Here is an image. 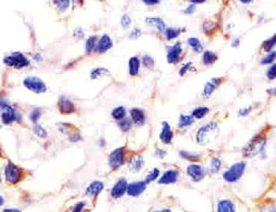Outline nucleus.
<instances>
[{
  "instance_id": "f257e3e1",
  "label": "nucleus",
  "mask_w": 276,
  "mask_h": 212,
  "mask_svg": "<svg viewBox=\"0 0 276 212\" xmlns=\"http://www.w3.org/2000/svg\"><path fill=\"white\" fill-rule=\"evenodd\" d=\"M218 133H219V129L218 125L215 123H208L204 127H201L197 133L196 139L198 144L205 146L213 140L217 136H218Z\"/></svg>"
},
{
  "instance_id": "f03ea898",
  "label": "nucleus",
  "mask_w": 276,
  "mask_h": 212,
  "mask_svg": "<svg viewBox=\"0 0 276 212\" xmlns=\"http://www.w3.org/2000/svg\"><path fill=\"white\" fill-rule=\"evenodd\" d=\"M266 141L262 138H254L244 149V157L252 158L262 152L265 147Z\"/></svg>"
},
{
  "instance_id": "7ed1b4c3",
  "label": "nucleus",
  "mask_w": 276,
  "mask_h": 212,
  "mask_svg": "<svg viewBox=\"0 0 276 212\" xmlns=\"http://www.w3.org/2000/svg\"><path fill=\"white\" fill-rule=\"evenodd\" d=\"M244 169H245V163L238 162L237 164H233L228 171H226L223 177L226 181H237L243 175Z\"/></svg>"
},
{
  "instance_id": "20e7f679",
  "label": "nucleus",
  "mask_w": 276,
  "mask_h": 212,
  "mask_svg": "<svg viewBox=\"0 0 276 212\" xmlns=\"http://www.w3.org/2000/svg\"><path fill=\"white\" fill-rule=\"evenodd\" d=\"M7 65L14 67L16 68H22L28 66L30 65L29 60L25 57L24 55L21 53H14L13 54L5 57L3 60Z\"/></svg>"
},
{
  "instance_id": "39448f33",
  "label": "nucleus",
  "mask_w": 276,
  "mask_h": 212,
  "mask_svg": "<svg viewBox=\"0 0 276 212\" xmlns=\"http://www.w3.org/2000/svg\"><path fill=\"white\" fill-rule=\"evenodd\" d=\"M22 171L18 167L16 166V164H13L10 161L5 168V177L6 180L11 184H16L22 178Z\"/></svg>"
},
{
  "instance_id": "423d86ee",
  "label": "nucleus",
  "mask_w": 276,
  "mask_h": 212,
  "mask_svg": "<svg viewBox=\"0 0 276 212\" xmlns=\"http://www.w3.org/2000/svg\"><path fill=\"white\" fill-rule=\"evenodd\" d=\"M1 109H2V120L4 124H11L14 121L19 122L21 116L17 114L16 109L8 105L7 103H1Z\"/></svg>"
},
{
  "instance_id": "0eeeda50",
  "label": "nucleus",
  "mask_w": 276,
  "mask_h": 212,
  "mask_svg": "<svg viewBox=\"0 0 276 212\" xmlns=\"http://www.w3.org/2000/svg\"><path fill=\"white\" fill-rule=\"evenodd\" d=\"M23 83L27 89L35 93H44L47 90L43 81L37 77H27Z\"/></svg>"
},
{
  "instance_id": "6e6552de",
  "label": "nucleus",
  "mask_w": 276,
  "mask_h": 212,
  "mask_svg": "<svg viewBox=\"0 0 276 212\" xmlns=\"http://www.w3.org/2000/svg\"><path fill=\"white\" fill-rule=\"evenodd\" d=\"M124 163V150L122 147L117 148L111 153L109 157L110 166L113 168H119Z\"/></svg>"
},
{
  "instance_id": "1a4fd4ad",
  "label": "nucleus",
  "mask_w": 276,
  "mask_h": 212,
  "mask_svg": "<svg viewBox=\"0 0 276 212\" xmlns=\"http://www.w3.org/2000/svg\"><path fill=\"white\" fill-rule=\"evenodd\" d=\"M183 53V48L179 42H177L173 46H170L167 49V62L170 64L177 63Z\"/></svg>"
},
{
  "instance_id": "9d476101",
  "label": "nucleus",
  "mask_w": 276,
  "mask_h": 212,
  "mask_svg": "<svg viewBox=\"0 0 276 212\" xmlns=\"http://www.w3.org/2000/svg\"><path fill=\"white\" fill-rule=\"evenodd\" d=\"M187 173L195 181H199L201 179H203L205 175H206L204 168L200 165H197V164H192V165L188 166Z\"/></svg>"
},
{
  "instance_id": "9b49d317",
  "label": "nucleus",
  "mask_w": 276,
  "mask_h": 212,
  "mask_svg": "<svg viewBox=\"0 0 276 212\" xmlns=\"http://www.w3.org/2000/svg\"><path fill=\"white\" fill-rule=\"evenodd\" d=\"M58 107L62 114H68L75 112L74 104L67 97H62L59 98Z\"/></svg>"
},
{
  "instance_id": "f8f14e48",
  "label": "nucleus",
  "mask_w": 276,
  "mask_h": 212,
  "mask_svg": "<svg viewBox=\"0 0 276 212\" xmlns=\"http://www.w3.org/2000/svg\"><path fill=\"white\" fill-rule=\"evenodd\" d=\"M146 184L147 183L146 181H139L129 184L128 188H127V193L131 196H137L146 190Z\"/></svg>"
},
{
  "instance_id": "ddd939ff",
  "label": "nucleus",
  "mask_w": 276,
  "mask_h": 212,
  "mask_svg": "<svg viewBox=\"0 0 276 212\" xmlns=\"http://www.w3.org/2000/svg\"><path fill=\"white\" fill-rule=\"evenodd\" d=\"M127 183H126L125 179H120L119 181L117 182L115 185L114 186L113 189L111 190V196L114 197V199H117L122 197L123 195L126 193L127 191Z\"/></svg>"
},
{
  "instance_id": "4468645a",
  "label": "nucleus",
  "mask_w": 276,
  "mask_h": 212,
  "mask_svg": "<svg viewBox=\"0 0 276 212\" xmlns=\"http://www.w3.org/2000/svg\"><path fill=\"white\" fill-rule=\"evenodd\" d=\"M112 46H113V42H112L111 37L107 34H104L98 41L96 50L97 52H99V53H104V52L109 50Z\"/></svg>"
},
{
  "instance_id": "2eb2a0df",
  "label": "nucleus",
  "mask_w": 276,
  "mask_h": 212,
  "mask_svg": "<svg viewBox=\"0 0 276 212\" xmlns=\"http://www.w3.org/2000/svg\"><path fill=\"white\" fill-rule=\"evenodd\" d=\"M179 173L176 170H168L164 173L161 179H160V184H172L178 179Z\"/></svg>"
},
{
  "instance_id": "dca6fc26",
  "label": "nucleus",
  "mask_w": 276,
  "mask_h": 212,
  "mask_svg": "<svg viewBox=\"0 0 276 212\" xmlns=\"http://www.w3.org/2000/svg\"><path fill=\"white\" fill-rule=\"evenodd\" d=\"M163 125V129L160 134V138L161 140L165 143V144H169L172 142V138H173V133L171 130V127L168 123L166 122L162 123Z\"/></svg>"
},
{
  "instance_id": "f3484780",
  "label": "nucleus",
  "mask_w": 276,
  "mask_h": 212,
  "mask_svg": "<svg viewBox=\"0 0 276 212\" xmlns=\"http://www.w3.org/2000/svg\"><path fill=\"white\" fill-rule=\"evenodd\" d=\"M146 21L147 24L156 27L160 33H163L165 31V23L161 18H157V17H150V18H146Z\"/></svg>"
},
{
  "instance_id": "a211bd4d",
  "label": "nucleus",
  "mask_w": 276,
  "mask_h": 212,
  "mask_svg": "<svg viewBox=\"0 0 276 212\" xmlns=\"http://www.w3.org/2000/svg\"><path fill=\"white\" fill-rule=\"evenodd\" d=\"M103 189V184L101 181H94L87 187L86 193L88 196H97Z\"/></svg>"
},
{
  "instance_id": "6ab92c4d",
  "label": "nucleus",
  "mask_w": 276,
  "mask_h": 212,
  "mask_svg": "<svg viewBox=\"0 0 276 212\" xmlns=\"http://www.w3.org/2000/svg\"><path fill=\"white\" fill-rule=\"evenodd\" d=\"M131 118L133 123L137 125H142L146 122V116L142 110L133 108L130 112Z\"/></svg>"
},
{
  "instance_id": "aec40b11",
  "label": "nucleus",
  "mask_w": 276,
  "mask_h": 212,
  "mask_svg": "<svg viewBox=\"0 0 276 212\" xmlns=\"http://www.w3.org/2000/svg\"><path fill=\"white\" fill-rule=\"evenodd\" d=\"M220 83H221V80L218 79V78H213L211 81H209L205 86L204 91H203L204 96L207 97H210L213 93V91L218 88Z\"/></svg>"
},
{
  "instance_id": "412c9836",
  "label": "nucleus",
  "mask_w": 276,
  "mask_h": 212,
  "mask_svg": "<svg viewBox=\"0 0 276 212\" xmlns=\"http://www.w3.org/2000/svg\"><path fill=\"white\" fill-rule=\"evenodd\" d=\"M184 31V28H180V27H178V28H174V27L167 28L165 31H164L166 39H167V41L176 39V38H177L180 35L181 33H183Z\"/></svg>"
},
{
  "instance_id": "4be33fe9",
  "label": "nucleus",
  "mask_w": 276,
  "mask_h": 212,
  "mask_svg": "<svg viewBox=\"0 0 276 212\" xmlns=\"http://www.w3.org/2000/svg\"><path fill=\"white\" fill-rule=\"evenodd\" d=\"M218 27V23L213 22V21H211V20L205 21L203 22V26H202L204 33L207 34V35H212L213 33H215V31H217Z\"/></svg>"
},
{
  "instance_id": "5701e85b",
  "label": "nucleus",
  "mask_w": 276,
  "mask_h": 212,
  "mask_svg": "<svg viewBox=\"0 0 276 212\" xmlns=\"http://www.w3.org/2000/svg\"><path fill=\"white\" fill-rule=\"evenodd\" d=\"M187 44L192 47V49L195 53H200L203 51V46H202V42L197 37H189L187 39Z\"/></svg>"
},
{
  "instance_id": "b1692460",
  "label": "nucleus",
  "mask_w": 276,
  "mask_h": 212,
  "mask_svg": "<svg viewBox=\"0 0 276 212\" xmlns=\"http://www.w3.org/2000/svg\"><path fill=\"white\" fill-rule=\"evenodd\" d=\"M140 61L137 57H131L129 62V70L131 76H136L139 72Z\"/></svg>"
},
{
  "instance_id": "393cba45",
  "label": "nucleus",
  "mask_w": 276,
  "mask_h": 212,
  "mask_svg": "<svg viewBox=\"0 0 276 212\" xmlns=\"http://www.w3.org/2000/svg\"><path fill=\"white\" fill-rule=\"evenodd\" d=\"M218 60V55L216 53L211 52V51H205L202 55V61L204 62L205 65H210L214 63Z\"/></svg>"
},
{
  "instance_id": "a878e982",
  "label": "nucleus",
  "mask_w": 276,
  "mask_h": 212,
  "mask_svg": "<svg viewBox=\"0 0 276 212\" xmlns=\"http://www.w3.org/2000/svg\"><path fill=\"white\" fill-rule=\"evenodd\" d=\"M218 211L220 212H234V205L229 200H222L218 203Z\"/></svg>"
},
{
  "instance_id": "bb28decb",
  "label": "nucleus",
  "mask_w": 276,
  "mask_h": 212,
  "mask_svg": "<svg viewBox=\"0 0 276 212\" xmlns=\"http://www.w3.org/2000/svg\"><path fill=\"white\" fill-rule=\"evenodd\" d=\"M144 161L142 157L140 156H136L132 159L130 162V167L133 171H139L142 169L143 166Z\"/></svg>"
},
{
  "instance_id": "cd10ccee",
  "label": "nucleus",
  "mask_w": 276,
  "mask_h": 212,
  "mask_svg": "<svg viewBox=\"0 0 276 212\" xmlns=\"http://www.w3.org/2000/svg\"><path fill=\"white\" fill-rule=\"evenodd\" d=\"M107 75H110V72L107 69L103 68H97L92 71V73H91V77H92V79L96 80L104 77V76H107Z\"/></svg>"
},
{
  "instance_id": "c85d7f7f",
  "label": "nucleus",
  "mask_w": 276,
  "mask_h": 212,
  "mask_svg": "<svg viewBox=\"0 0 276 212\" xmlns=\"http://www.w3.org/2000/svg\"><path fill=\"white\" fill-rule=\"evenodd\" d=\"M111 115L114 119L120 120V119L124 118L125 116H126V110L123 107H116L111 112Z\"/></svg>"
},
{
  "instance_id": "c756f323",
  "label": "nucleus",
  "mask_w": 276,
  "mask_h": 212,
  "mask_svg": "<svg viewBox=\"0 0 276 212\" xmlns=\"http://www.w3.org/2000/svg\"><path fill=\"white\" fill-rule=\"evenodd\" d=\"M194 123V118L192 116L181 115L179 120V127L180 128L191 126Z\"/></svg>"
},
{
  "instance_id": "7c9ffc66",
  "label": "nucleus",
  "mask_w": 276,
  "mask_h": 212,
  "mask_svg": "<svg viewBox=\"0 0 276 212\" xmlns=\"http://www.w3.org/2000/svg\"><path fill=\"white\" fill-rule=\"evenodd\" d=\"M180 155L182 158L187 160V161H190V162H198V160L200 159V156L198 154L189 153V152H186V151H181Z\"/></svg>"
},
{
  "instance_id": "2f4dec72",
  "label": "nucleus",
  "mask_w": 276,
  "mask_h": 212,
  "mask_svg": "<svg viewBox=\"0 0 276 212\" xmlns=\"http://www.w3.org/2000/svg\"><path fill=\"white\" fill-rule=\"evenodd\" d=\"M52 2L61 12H64L68 8L70 0H52Z\"/></svg>"
},
{
  "instance_id": "473e14b6",
  "label": "nucleus",
  "mask_w": 276,
  "mask_h": 212,
  "mask_svg": "<svg viewBox=\"0 0 276 212\" xmlns=\"http://www.w3.org/2000/svg\"><path fill=\"white\" fill-rule=\"evenodd\" d=\"M208 112H209V109L207 107H198L194 110L193 116L195 118L200 119L203 118Z\"/></svg>"
},
{
  "instance_id": "72a5a7b5",
  "label": "nucleus",
  "mask_w": 276,
  "mask_h": 212,
  "mask_svg": "<svg viewBox=\"0 0 276 212\" xmlns=\"http://www.w3.org/2000/svg\"><path fill=\"white\" fill-rule=\"evenodd\" d=\"M131 120L130 118H122V121H120L118 123V127L120 129L122 130V131L127 132L130 130L131 128Z\"/></svg>"
},
{
  "instance_id": "f704fd0d",
  "label": "nucleus",
  "mask_w": 276,
  "mask_h": 212,
  "mask_svg": "<svg viewBox=\"0 0 276 212\" xmlns=\"http://www.w3.org/2000/svg\"><path fill=\"white\" fill-rule=\"evenodd\" d=\"M96 37H91L87 39V43H86V51H87V53H92V51L96 49Z\"/></svg>"
},
{
  "instance_id": "c9c22d12",
  "label": "nucleus",
  "mask_w": 276,
  "mask_h": 212,
  "mask_svg": "<svg viewBox=\"0 0 276 212\" xmlns=\"http://www.w3.org/2000/svg\"><path fill=\"white\" fill-rule=\"evenodd\" d=\"M276 45V34L271 37L270 39L267 40L264 43H263V49L266 52H269L272 50V48Z\"/></svg>"
},
{
  "instance_id": "e433bc0d",
  "label": "nucleus",
  "mask_w": 276,
  "mask_h": 212,
  "mask_svg": "<svg viewBox=\"0 0 276 212\" xmlns=\"http://www.w3.org/2000/svg\"><path fill=\"white\" fill-rule=\"evenodd\" d=\"M222 163L218 158H213L211 161V172L213 173H217L220 170Z\"/></svg>"
},
{
  "instance_id": "4c0bfd02",
  "label": "nucleus",
  "mask_w": 276,
  "mask_h": 212,
  "mask_svg": "<svg viewBox=\"0 0 276 212\" xmlns=\"http://www.w3.org/2000/svg\"><path fill=\"white\" fill-rule=\"evenodd\" d=\"M142 62H143L144 65L146 66L147 68H152L154 67V60L151 56L146 55L142 57Z\"/></svg>"
},
{
  "instance_id": "58836bf2",
  "label": "nucleus",
  "mask_w": 276,
  "mask_h": 212,
  "mask_svg": "<svg viewBox=\"0 0 276 212\" xmlns=\"http://www.w3.org/2000/svg\"><path fill=\"white\" fill-rule=\"evenodd\" d=\"M160 174V171L159 169H157V168H154L152 172H151L147 177H146V182L148 184V183H150V182L153 181L155 179H157L158 176Z\"/></svg>"
},
{
  "instance_id": "ea45409f",
  "label": "nucleus",
  "mask_w": 276,
  "mask_h": 212,
  "mask_svg": "<svg viewBox=\"0 0 276 212\" xmlns=\"http://www.w3.org/2000/svg\"><path fill=\"white\" fill-rule=\"evenodd\" d=\"M34 132L40 138H46V136H47V132L46 131V130L44 129L43 127H41L40 125L35 126Z\"/></svg>"
},
{
  "instance_id": "a19ab883",
  "label": "nucleus",
  "mask_w": 276,
  "mask_h": 212,
  "mask_svg": "<svg viewBox=\"0 0 276 212\" xmlns=\"http://www.w3.org/2000/svg\"><path fill=\"white\" fill-rule=\"evenodd\" d=\"M276 58V52H272L270 53L268 56H266L263 60L261 61V63L263 65H268V64L272 63L274 62V60Z\"/></svg>"
},
{
  "instance_id": "79ce46f5",
  "label": "nucleus",
  "mask_w": 276,
  "mask_h": 212,
  "mask_svg": "<svg viewBox=\"0 0 276 212\" xmlns=\"http://www.w3.org/2000/svg\"><path fill=\"white\" fill-rule=\"evenodd\" d=\"M41 115H42V111L40 109H35L33 110V112H31L30 118H31V121L33 123H36L39 119Z\"/></svg>"
},
{
  "instance_id": "37998d69",
  "label": "nucleus",
  "mask_w": 276,
  "mask_h": 212,
  "mask_svg": "<svg viewBox=\"0 0 276 212\" xmlns=\"http://www.w3.org/2000/svg\"><path fill=\"white\" fill-rule=\"evenodd\" d=\"M196 6H197V5L190 3V4L186 7V9L183 10V14H184V15H187V16H190V15H192V14L195 13L196 9H197Z\"/></svg>"
},
{
  "instance_id": "c03bdc74",
  "label": "nucleus",
  "mask_w": 276,
  "mask_h": 212,
  "mask_svg": "<svg viewBox=\"0 0 276 212\" xmlns=\"http://www.w3.org/2000/svg\"><path fill=\"white\" fill-rule=\"evenodd\" d=\"M131 18L128 15H124L121 20V24L124 28H128L131 24Z\"/></svg>"
},
{
  "instance_id": "a18cd8bd",
  "label": "nucleus",
  "mask_w": 276,
  "mask_h": 212,
  "mask_svg": "<svg viewBox=\"0 0 276 212\" xmlns=\"http://www.w3.org/2000/svg\"><path fill=\"white\" fill-rule=\"evenodd\" d=\"M267 77L268 79L275 80L276 78V64L270 67L268 69V73H267Z\"/></svg>"
},
{
  "instance_id": "49530a36",
  "label": "nucleus",
  "mask_w": 276,
  "mask_h": 212,
  "mask_svg": "<svg viewBox=\"0 0 276 212\" xmlns=\"http://www.w3.org/2000/svg\"><path fill=\"white\" fill-rule=\"evenodd\" d=\"M142 2L148 7H153L156 5H158L161 2V0H142Z\"/></svg>"
},
{
  "instance_id": "de8ad7c7",
  "label": "nucleus",
  "mask_w": 276,
  "mask_h": 212,
  "mask_svg": "<svg viewBox=\"0 0 276 212\" xmlns=\"http://www.w3.org/2000/svg\"><path fill=\"white\" fill-rule=\"evenodd\" d=\"M192 65V63H187L185 65H183V67L181 68L180 70H179V74H180V76H182V77H183V76H184V75L187 73V70H188V69L191 68Z\"/></svg>"
},
{
  "instance_id": "09e8293b",
  "label": "nucleus",
  "mask_w": 276,
  "mask_h": 212,
  "mask_svg": "<svg viewBox=\"0 0 276 212\" xmlns=\"http://www.w3.org/2000/svg\"><path fill=\"white\" fill-rule=\"evenodd\" d=\"M85 204H86L85 202H79V203L75 206L73 212H81V211H82V209L84 208Z\"/></svg>"
},
{
  "instance_id": "8fccbe9b",
  "label": "nucleus",
  "mask_w": 276,
  "mask_h": 212,
  "mask_svg": "<svg viewBox=\"0 0 276 212\" xmlns=\"http://www.w3.org/2000/svg\"><path fill=\"white\" fill-rule=\"evenodd\" d=\"M140 35H141V31H140L139 29H134L130 33V37L131 38H137V37H139Z\"/></svg>"
},
{
  "instance_id": "3c124183",
  "label": "nucleus",
  "mask_w": 276,
  "mask_h": 212,
  "mask_svg": "<svg viewBox=\"0 0 276 212\" xmlns=\"http://www.w3.org/2000/svg\"><path fill=\"white\" fill-rule=\"evenodd\" d=\"M190 3H193V4L199 5L203 4L205 2H207V0H188Z\"/></svg>"
},
{
  "instance_id": "603ef678",
  "label": "nucleus",
  "mask_w": 276,
  "mask_h": 212,
  "mask_svg": "<svg viewBox=\"0 0 276 212\" xmlns=\"http://www.w3.org/2000/svg\"><path fill=\"white\" fill-rule=\"evenodd\" d=\"M81 140V135H72L69 138L70 142H76Z\"/></svg>"
},
{
  "instance_id": "864d4df0",
  "label": "nucleus",
  "mask_w": 276,
  "mask_h": 212,
  "mask_svg": "<svg viewBox=\"0 0 276 212\" xmlns=\"http://www.w3.org/2000/svg\"><path fill=\"white\" fill-rule=\"evenodd\" d=\"M240 46V40L238 38H236V39L233 40V42H232V46L237 48Z\"/></svg>"
},
{
  "instance_id": "5fc2aeb1",
  "label": "nucleus",
  "mask_w": 276,
  "mask_h": 212,
  "mask_svg": "<svg viewBox=\"0 0 276 212\" xmlns=\"http://www.w3.org/2000/svg\"><path fill=\"white\" fill-rule=\"evenodd\" d=\"M157 156H159L160 158H163L165 156L166 153L163 150H161V149H158L157 152Z\"/></svg>"
},
{
  "instance_id": "6e6d98bb",
  "label": "nucleus",
  "mask_w": 276,
  "mask_h": 212,
  "mask_svg": "<svg viewBox=\"0 0 276 212\" xmlns=\"http://www.w3.org/2000/svg\"><path fill=\"white\" fill-rule=\"evenodd\" d=\"M248 112H249V110L248 109L241 110L240 111V114L242 116H245L248 114Z\"/></svg>"
},
{
  "instance_id": "4d7b16f0",
  "label": "nucleus",
  "mask_w": 276,
  "mask_h": 212,
  "mask_svg": "<svg viewBox=\"0 0 276 212\" xmlns=\"http://www.w3.org/2000/svg\"><path fill=\"white\" fill-rule=\"evenodd\" d=\"M252 1H253V0H239V2L244 5L249 4Z\"/></svg>"
},
{
  "instance_id": "13d9d810",
  "label": "nucleus",
  "mask_w": 276,
  "mask_h": 212,
  "mask_svg": "<svg viewBox=\"0 0 276 212\" xmlns=\"http://www.w3.org/2000/svg\"><path fill=\"white\" fill-rule=\"evenodd\" d=\"M33 58H34L35 60H37V61H42V57H41V55L38 54V53H37V54L34 55V56H33Z\"/></svg>"
},
{
  "instance_id": "bf43d9fd",
  "label": "nucleus",
  "mask_w": 276,
  "mask_h": 212,
  "mask_svg": "<svg viewBox=\"0 0 276 212\" xmlns=\"http://www.w3.org/2000/svg\"><path fill=\"white\" fill-rule=\"evenodd\" d=\"M268 92L270 93V94L276 95V88L268 90Z\"/></svg>"
},
{
  "instance_id": "052dcab7",
  "label": "nucleus",
  "mask_w": 276,
  "mask_h": 212,
  "mask_svg": "<svg viewBox=\"0 0 276 212\" xmlns=\"http://www.w3.org/2000/svg\"><path fill=\"white\" fill-rule=\"evenodd\" d=\"M4 212H19V211H17V210H13V209H6V210H4Z\"/></svg>"
},
{
  "instance_id": "680f3d73",
  "label": "nucleus",
  "mask_w": 276,
  "mask_h": 212,
  "mask_svg": "<svg viewBox=\"0 0 276 212\" xmlns=\"http://www.w3.org/2000/svg\"><path fill=\"white\" fill-rule=\"evenodd\" d=\"M0 199H1V205H2V203H3V198H2V196H1Z\"/></svg>"
}]
</instances>
